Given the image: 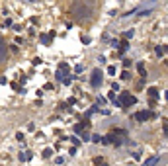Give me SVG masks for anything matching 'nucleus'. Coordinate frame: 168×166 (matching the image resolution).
Masks as SVG:
<instances>
[{
	"instance_id": "1",
	"label": "nucleus",
	"mask_w": 168,
	"mask_h": 166,
	"mask_svg": "<svg viewBox=\"0 0 168 166\" xmlns=\"http://www.w3.org/2000/svg\"><path fill=\"white\" fill-rule=\"evenodd\" d=\"M113 102H115V105H119V108H131V105L137 102V98L133 96L131 92H121L119 98H115Z\"/></svg>"
},
{
	"instance_id": "2",
	"label": "nucleus",
	"mask_w": 168,
	"mask_h": 166,
	"mask_svg": "<svg viewBox=\"0 0 168 166\" xmlns=\"http://www.w3.org/2000/svg\"><path fill=\"white\" fill-rule=\"evenodd\" d=\"M102 70L100 68H94L92 70V76H90V86L92 88H98V86H100V84H102Z\"/></svg>"
},
{
	"instance_id": "3",
	"label": "nucleus",
	"mask_w": 168,
	"mask_h": 166,
	"mask_svg": "<svg viewBox=\"0 0 168 166\" xmlns=\"http://www.w3.org/2000/svg\"><path fill=\"white\" fill-rule=\"evenodd\" d=\"M68 72H71L68 64H67V63H61V64H59V68H57V72H55V78H59V80H65V78L68 76Z\"/></svg>"
},
{
	"instance_id": "4",
	"label": "nucleus",
	"mask_w": 168,
	"mask_h": 166,
	"mask_svg": "<svg viewBox=\"0 0 168 166\" xmlns=\"http://www.w3.org/2000/svg\"><path fill=\"white\" fill-rule=\"evenodd\" d=\"M155 117V113L149 112V109H143V112H137L135 115H133V119L135 121H147V119H152Z\"/></svg>"
},
{
	"instance_id": "5",
	"label": "nucleus",
	"mask_w": 168,
	"mask_h": 166,
	"mask_svg": "<svg viewBox=\"0 0 168 166\" xmlns=\"http://www.w3.org/2000/svg\"><path fill=\"white\" fill-rule=\"evenodd\" d=\"M6 57H8V47H6V41L0 37V64L6 63Z\"/></svg>"
},
{
	"instance_id": "6",
	"label": "nucleus",
	"mask_w": 168,
	"mask_h": 166,
	"mask_svg": "<svg viewBox=\"0 0 168 166\" xmlns=\"http://www.w3.org/2000/svg\"><path fill=\"white\" fill-rule=\"evenodd\" d=\"M20 160H22V162H27V160H31V153H29V150H24V153H20Z\"/></svg>"
},
{
	"instance_id": "7",
	"label": "nucleus",
	"mask_w": 168,
	"mask_h": 166,
	"mask_svg": "<svg viewBox=\"0 0 168 166\" xmlns=\"http://www.w3.org/2000/svg\"><path fill=\"white\" fill-rule=\"evenodd\" d=\"M137 72H139L143 78H147V68H145V64H143V63H137Z\"/></svg>"
},
{
	"instance_id": "8",
	"label": "nucleus",
	"mask_w": 168,
	"mask_h": 166,
	"mask_svg": "<svg viewBox=\"0 0 168 166\" xmlns=\"http://www.w3.org/2000/svg\"><path fill=\"white\" fill-rule=\"evenodd\" d=\"M127 47H129V41H127V39H123V41L119 43V55H123L127 51Z\"/></svg>"
},
{
	"instance_id": "9",
	"label": "nucleus",
	"mask_w": 168,
	"mask_h": 166,
	"mask_svg": "<svg viewBox=\"0 0 168 166\" xmlns=\"http://www.w3.org/2000/svg\"><path fill=\"white\" fill-rule=\"evenodd\" d=\"M156 162H158V156H151V158L145 160V164H143V166H155Z\"/></svg>"
},
{
	"instance_id": "10",
	"label": "nucleus",
	"mask_w": 168,
	"mask_h": 166,
	"mask_svg": "<svg viewBox=\"0 0 168 166\" xmlns=\"http://www.w3.org/2000/svg\"><path fill=\"white\" fill-rule=\"evenodd\" d=\"M53 37H55V33H53V31H51V33H49V35H41V37H39V39H41V43H45V45H47V43H49V41H51V39H53Z\"/></svg>"
},
{
	"instance_id": "11",
	"label": "nucleus",
	"mask_w": 168,
	"mask_h": 166,
	"mask_svg": "<svg viewBox=\"0 0 168 166\" xmlns=\"http://www.w3.org/2000/svg\"><path fill=\"white\" fill-rule=\"evenodd\" d=\"M147 94H149L151 100H156V96H158V90H156V88H149V90H147Z\"/></svg>"
},
{
	"instance_id": "12",
	"label": "nucleus",
	"mask_w": 168,
	"mask_h": 166,
	"mask_svg": "<svg viewBox=\"0 0 168 166\" xmlns=\"http://www.w3.org/2000/svg\"><path fill=\"white\" fill-rule=\"evenodd\" d=\"M94 164H96V166H108L106 160H104L102 156H96V158H94Z\"/></svg>"
},
{
	"instance_id": "13",
	"label": "nucleus",
	"mask_w": 168,
	"mask_h": 166,
	"mask_svg": "<svg viewBox=\"0 0 168 166\" xmlns=\"http://www.w3.org/2000/svg\"><path fill=\"white\" fill-rule=\"evenodd\" d=\"M51 154H53L51 149H45V150H43V156H45V158H51Z\"/></svg>"
},
{
	"instance_id": "14",
	"label": "nucleus",
	"mask_w": 168,
	"mask_h": 166,
	"mask_svg": "<svg viewBox=\"0 0 168 166\" xmlns=\"http://www.w3.org/2000/svg\"><path fill=\"white\" fill-rule=\"evenodd\" d=\"M129 37H133V29H127V31L123 33V39H129Z\"/></svg>"
},
{
	"instance_id": "15",
	"label": "nucleus",
	"mask_w": 168,
	"mask_h": 166,
	"mask_svg": "<svg viewBox=\"0 0 168 166\" xmlns=\"http://www.w3.org/2000/svg\"><path fill=\"white\" fill-rule=\"evenodd\" d=\"M155 53H156V57H162V53H164V49H162V47H156V49H155Z\"/></svg>"
},
{
	"instance_id": "16",
	"label": "nucleus",
	"mask_w": 168,
	"mask_h": 166,
	"mask_svg": "<svg viewBox=\"0 0 168 166\" xmlns=\"http://www.w3.org/2000/svg\"><path fill=\"white\" fill-rule=\"evenodd\" d=\"M68 141H71V143L74 145V147H78V145H80V141H78L76 137H71V139H68Z\"/></svg>"
},
{
	"instance_id": "17",
	"label": "nucleus",
	"mask_w": 168,
	"mask_h": 166,
	"mask_svg": "<svg viewBox=\"0 0 168 166\" xmlns=\"http://www.w3.org/2000/svg\"><path fill=\"white\" fill-rule=\"evenodd\" d=\"M92 141H94V143H102V137H100V135H92Z\"/></svg>"
},
{
	"instance_id": "18",
	"label": "nucleus",
	"mask_w": 168,
	"mask_h": 166,
	"mask_svg": "<svg viewBox=\"0 0 168 166\" xmlns=\"http://www.w3.org/2000/svg\"><path fill=\"white\" fill-rule=\"evenodd\" d=\"M121 80H129V72H127V70H123V72H121Z\"/></svg>"
},
{
	"instance_id": "19",
	"label": "nucleus",
	"mask_w": 168,
	"mask_h": 166,
	"mask_svg": "<svg viewBox=\"0 0 168 166\" xmlns=\"http://www.w3.org/2000/svg\"><path fill=\"white\" fill-rule=\"evenodd\" d=\"M16 139L20 141V143H22V141H24V133H18V135H16Z\"/></svg>"
},
{
	"instance_id": "20",
	"label": "nucleus",
	"mask_w": 168,
	"mask_h": 166,
	"mask_svg": "<svg viewBox=\"0 0 168 166\" xmlns=\"http://www.w3.org/2000/svg\"><path fill=\"white\" fill-rule=\"evenodd\" d=\"M164 133L168 135V121H166V119H164Z\"/></svg>"
}]
</instances>
